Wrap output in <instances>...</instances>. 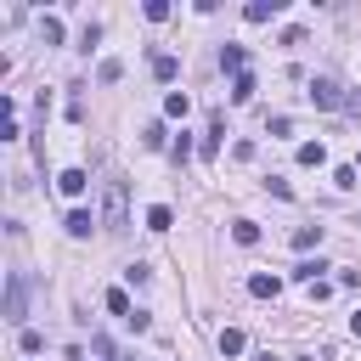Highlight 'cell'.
Segmentation results:
<instances>
[{"label": "cell", "instance_id": "5", "mask_svg": "<svg viewBox=\"0 0 361 361\" xmlns=\"http://www.w3.org/2000/svg\"><path fill=\"white\" fill-rule=\"evenodd\" d=\"M62 226H68V237H90V231H96L102 220H96L90 209H68V220H62Z\"/></svg>", "mask_w": 361, "mask_h": 361}, {"label": "cell", "instance_id": "17", "mask_svg": "<svg viewBox=\"0 0 361 361\" xmlns=\"http://www.w3.org/2000/svg\"><path fill=\"white\" fill-rule=\"evenodd\" d=\"M231 237H237L243 248H254V243H259V226H254V220H237V226H231Z\"/></svg>", "mask_w": 361, "mask_h": 361}, {"label": "cell", "instance_id": "6", "mask_svg": "<svg viewBox=\"0 0 361 361\" xmlns=\"http://www.w3.org/2000/svg\"><path fill=\"white\" fill-rule=\"evenodd\" d=\"M248 293H254V299H276V293H282V276H271V271H254V276H248Z\"/></svg>", "mask_w": 361, "mask_h": 361}, {"label": "cell", "instance_id": "21", "mask_svg": "<svg viewBox=\"0 0 361 361\" xmlns=\"http://www.w3.org/2000/svg\"><path fill=\"white\" fill-rule=\"evenodd\" d=\"M316 271H327V265H322V259H299V265H293L299 282H316Z\"/></svg>", "mask_w": 361, "mask_h": 361}, {"label": "cell", "instance_id": "18", "mask_svg": "<svg viewBox=\"0 0 361 361\" xmlns=\"http://www.w3.org/2000/svg\"><path fill=\"white\" fill-rule=\"evenodd\" d=\"M316 243H322V226H299V231H293V248H299V254L316 248Z\"/></svg>", "mask_w": 361, "mask_h": 361}, {"label": "cell", "instance_id": "20", "mask_svg": "<svg viewBox=\"0 0 361 361\" xmlns=\"http://www.w3.org/2000/svg\"><path fill=\"white\" fill-rule=\"evenodd\" d=\"M333 186L350 192V186H355V164H338V169H333Z\"/></svg>", "mask_w": 361, "mask_h": 361}, {"label": "cell", "instance_id": "3", "mask_svg": "<svg viewBox=\"0 0 361 361\" xmlns=\"http://www.w3.org/2000/svg\"><path fill=\"white\" fill-rule=\"evenodd\" d=\"M322 113H333V107H344V90H338V79H310V90H305Z\"/></svg>", "mask_w": 361, "mask_h": 361}, {"label": "cell", "instance_id": "24", "mask_svg": "<svg viewBox=\"0 0 361 361\" xmlns=\"http://www.w3.org/2000/svg\"><path fill=\"white\" fill-rule=\"evenodd\" d=\"M141 141H147V147L158 152V147H164V124H147V130H141Z\"/></svg>", "mask_w": 361, "mask_h": 361}, {"label": "cell", "instance_id": "19", "mask_svg": "<svg viewBox=\"0 0 361 361\" xmlns=\"http://www.w3.org/2000/svg\"><path fill=\"white\" fill-rule=\"evenodd\" d=\"M96 79H102V85H113V79H124V62H113V56H107V62L96 68Z\"/></svg>", "mask_w": 361, "mask_h": 361}, {"label": "cell", "instance_id": "22", "mask_svg": "<svg viewBox=\"0 0 361 361\" xmlns=\"http://www.w3.org/2000/svg\"><path fill=\"white\" fill-rule=\"evenodd\" d=\"M39 34H45V45H62V23H56V17H45V23H39Z\"/></svg>", "mask_w": 361, "mask_h": 361}, {"label": "cell", "instance_id": "27", "mask_svg": "<svg viewBox=\"0 0 361 361\" xmlns=\"http://www.w3.org/2000/svg\"><path fill=\"white\" fill-rule=\"evenodd\" d=\"M254 361H276V355H271V350H259V355H254Z\"/></svg>", "mask_w": 361, "mask_h": 361}, {"label": "cell", "instance_id": "1", "mask_svg": "<svg viewBox=\"0 0 361 361\" xmlns=\"http://www.w3.org/2000/svg\"><path fill=\"white\" fill-rule=\"evenodd\" d=\"M102 226H107V231H124V226H130V209H124V180H107V186H102Z\"/></svg>", "mask_w": 361, "mask_h": 361}, {"label": "cell", "instance_id": "28", "mask_svg": "<svg viewBox=\"0 0 361 361\" xmlns=\"http://www.w3.org/2000/svg\"><path fill=\"white\" fill-rule=\"evenodd\" d=\"M299 361H310V355H299Z\"/></svg>", "mask_w": 361, "mask_h": 361}, {"label": "cell", "instance_id": "4", "mask_svg": "<svg viewBox=\"0 0 361 361\" xmlns=\"http://www.w3.org/2000/svg\"><path fill=\"white\" fill-rule=\"evenodd\" d=\"M220 135H226V113H209V130H203V147H197V152L214 158V152H220Z\"/></svg>", "mask_w": 361, "mask_h": 361}, {"label": "cell", "instance_id": "13", "mask_svg": "<svg viewBox=\"0 0 361 361\" xmlns=\"http://www.w3.org/2000/svg\"><path fill=\"white\" fill-rule=\"evenodd\" d=\"M107 310H113V316H124V322L135 316V305H130V293H124V288H107Z\"/></svg>", "mask_w": 361, "mask_h": 361}, {"label": "cell", "instance_id": "23", "mask_svg": "<svg viewBox=\"0 0 361 361\" xmlns=\"http://www.w3.org/2000/svg\"><path fill=\"white\" fill-rule=\"evenodd\" d=\"M169 17V0H147V23H164Z\"/></svg>", "mask_w": 361, "mask_h": 361}, {"label": "cell", "instance_id": "25", "mask_svg": "<svg viewBox=\"0 0 361 361\" xmlns=\"http://www.w3.org/2000/svg\"><path fill=\"white\" fill-rule=\"evenodd\" d=\"M344 113H355V118H361V90H350V96H344Z\"/></svg>", "mask_w": 361, "mask_h": 361}, {"label": "cell", "instance_id": "2", "mask_svg": "<svg viewBox=\"0 0 361 361\" xmlns=\"http://www.w3.org/2000/svg\"><path fill=\"white\" fill-rule=\"evenodd\" d=\"M23 316H28V276L11 271V276H6V322L23 327Z\"/></svg>", "mask_w": 361, "mask_h": 361}, {"label": "cell", "instance_id": "7", "mask_svg": "<svg viewBox=\"0 0 361 361\" xmlns=\"http://www.w3.org/2000/svg\"><path fill=\"white\" fill-rule=\"evenodd\" d=\"M220 68H226L231 79H237V73H248V51H243V45H220Z\"/></svg>", "mask_w": 361, "mask_h": 361}, {"label": "cell", "instance_id": "11", "mask_svg": "<svg viewBox=\"0 0 361 361\" xmlns=\"http://www.w3.org/2000/svg\"><path fill=\"white\" fill-rule=\"evenodd\" d=\"M293 158H299L305 169H316V164H327V147H322V141H299V152H293Z\"/></svg>", "mask_w": 361, "mask_h": 361}, {"label": "cell", "instance_id": "8", "mask_svg": "<svg viewBox=\"0 0 361 361\" xmlns=\"http://www.w3.org/2000/svg\"><path fill=\"white\" fill-rule=\"evenodd\" d=\"M276 11H282V0H248V6H243V17H248V23H271Z\"/></svg>", "mask_w": 361, "mask_h": 361}, {"label": "cell", "instance_id": "14", "mask_svg": "<svg viewBox=\"0 0 361 361\" xmlns=\"http://www.w3.org/2000/svg\"><path fill=\"white\" fill-rule=\"evenodd\" d=\"M243 350H248L243 327H226V333H220V355H243Z\"/></svg>", "mask_w": 361, "mask_h": 361}, {"label": "cell", "instance_id": "9", "mask_svg": "<svg viewBox=\"0 0 361 361\" xmlns=\"http://www.w3.org/2000/svg\"><path fill=\"white\" fill-rule=\"evenodd\" d=\"M56 186H62V197H79V192L90 186V175H85V169H62V175H56Z\"/></svg>", "mask_w": 361, "mask_h": 361}, {"label": "cell", "instance_id": "16", "mask_svg": "<svg viewBox=\"0 0 361 361\" xmlns=\"http://www.w3.org/2000/svg\"><path fill=\"white\" fill-rule=\"evenodd\" d=\"M186 107H192L186 90H169V96H164V113H169V118H186Z\"/></svg>", "mask_w": 361, "mask_h": 361}, {"label": "cell", "instance_id": "10", "mask_svg": "<svg viewBox=\"0 0 361 361\" xmlns=\"http://www.w3.org/2000/svg\"><path fill=\"white\" fill-rule=\"evenodd\" d=\"M175 73H180V62H175L169 51H152V79H164V85H169Z\"/></svg>", "mask_w": 361, "mask_h": 361}, {"label": "cell", "instance_id": "12", "mask_svg": "<svg viewBox=\"0 0 361 361\" xmlns=\"http://www.w3.org/2000/svg\"><path fill=\"white\" fill-rule=\"evenodd\" d=\"M147 226H152V231H169V226H175V209H169V203H152V209H147Z\"/></svg>", "mask_w": 361, "mask_h": 361}, {"label": "cell", "instance_id": "15", "mask_svg": "<svg viewBox=\"0 0 361 361\" xmlns=\"http://www.w3.org/2000/svg\"><path fill=\"white\" fill-rule=\"evenodd\" d=\"M231 102H237V107L254 102V73H237V79H231Z\"/></svg>", "mask_w": 361, "mask_h": 361}, {"label": "cell", "instance_id": "26", "mask_svg": "<svg viewBox=\"0 0 361 361\" xmlns=\"http://www.w3.org/2000/svg\"><path fill=\"white\" fill-rule=\"evenodd\" d=\"M350 333H355V338H361V310H355V316H350Z\"/></svg>", "mask_w": 361, "mask_h": 361}]
</instances>
